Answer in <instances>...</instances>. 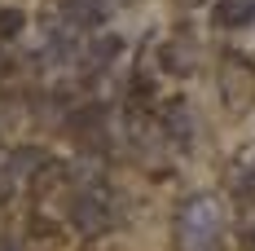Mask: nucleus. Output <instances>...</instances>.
<instances>
[{"label": "nucleus", "mask_w": 255, "mask_h": 251, "mask_svg": "<svg viewBox=\"0 0 255 251\" xmlns=\"http://www.w3.org/2000/svg\"><path fill=\"white\" fill-rule=\"evenodd\" d=\"M220 203L211 194H194L176 212V251H211L220 238Z\"/></svg>", "instance_id": "obj_1"}, {"label": "nucleus", "mask_w": 255, "mask_h": 251, "mask_svg": "<svg viewBox=\"0 0 255 251\" xmlns=\"http://www.w3.org/2000/svg\"><path fill=\"white\" fill-rule=\"evenodd\" d=\"M251 22H255V0H220L211 9V26H220V31H238Z\"/></svg>", "instance_id": "obj_5"}, {"label": "nucleus", "mask_w": 255, "mask_h": 251, "mask_svg": "<svg viewBox=\"0 0 255 251\" xmlns=\"http://www.w3.org/2000/svg\"><path fill=\"white\" fill-rule=\"evenodd\" d=\"M22 26H26V13H22V9H13V4H0V40H13Z\"/></svg>", "instance_id": "obj_11"}, {"label": "nucleus", "mask_w": 255, "mask_h": 251, "mask_svg": "<svg viewBox=\"0 0 255 251\" xmlns=\"http://www.w3.org/2000/svg\"><path fill=\"white\" fill-rule=\"evenodd\" d=\"M66 128H71V137L88 141L93 132H102V106H84V110H75V115L66 119Z\"/></svg>", "instance_id": "obj_10"}, {"label": "nucleus", "mask_w": 255, "mask_h": 251, "mask_svg": "<svg viewBox=\"0 0 255 251\" xmlns=\"http://www.w3.org/2000/svg\"><path fill=\"white\" fill-rule=\"evenodd\" d=\"M163 71H176V75H189L194 71V49L185 44V40H172V44H163Z\"/></svg>", "instance_id": "obj_9"}, {"label": "nucleus", "mask_w": 255, "mask_h": 251, "mask_svg": "<svg viewBox=\"0 0 255 251\" xmlns=\"http://www.w3.org/2000/svg\"><path fill=\"white\" fill-rule=\"evenodd\" d=\"M44 163H49V154L40 150V146H22V150L9 154V176H35Z\"/></svg>", "instance_id": "obj_7"}, {"label": "nucleus", "mask_w": 255, "mask_h": 251, "mask_svg": "<svg viewBox=\"0 0 255 251\" xmlns=\"http://www.w3.org/2000/svg\"><path fill=\"white\" fill-rule=\"evenodd\" d=\"M119 35H97L93 44H88V71H106L115 57H119Z\"/></svg>", "instance_id": "obj_8"}, {"label": "nucleus", "mask_w": 255, "mask_h": 251, "mask_svg": "<svg viewBox=\"0 0 255 251\" xmlns=\"http://www.w3.org/2000/svg\"><path fill=\"white\" fill-rule=\"evenodd\" d=\"M163 128H167V137H176V146H189V137H194V119H189L185 101H172V106H167Z\"/></svg>", "instance_id": "obj_6"}, {"label": "nucleus", "mask_w": 255, "mask_h": 251, "mask_svg": "<svg viewBox=\"0 0 255 251\" xmlns=\"http://www.w3.org/2000/svg\"><path fill=\"white\" fill-rule=\"evenodd\" d=\"M220 93H225V101L233 110H242V106L255 101V66L247 57H238V53L225 57V66H220Z\"/></svg>", "instance_id": "obj_3"}, {"label": "nucleus", "mask_w": 255, "mask_h": 251, "mask_svg": "<svg viewBox=\"0 0 255 251\" xmlns=\"http://www.w3.org/2000/svg\"><path fill=\"white\" fill-rule=\"evenodd\" d=\"M0 251H22V247H13V243H0Z\"/></svg>", "instance_id": "obj_12"}, {"label": "nucleus", "mask_w": 255, "mask_h": 251, "mask_svg": "<svg viewBox=\"0 0 255 251\" xmlns=\"http://www.w3.org/2000/svg\"><path fill=\"white\" fill-rule=\"evenodd\" d=\"M119 0H62V13L71 26H102Z\"/></svg>", "instance_id": "obj_4"}, {"label": "nucleus", "mask_w": 255, "mask_h": 251, "mask_svg": "<svg viewBox=\"0 0 255 251\" xmlns=\"http://www.w3.org/2000/svg\"><path fill=\"white\" fill-rule=\"evenodd\" d=\"M0 62H4V57H0ZM0 71H4V66H0Z\"/></svg>", "instance_id": "obj_13"}, {"label": "nucleus", "mask_w": 255, "mask_h": 251, "mask_svg": "<svg viewBox=\"0 0 255 251\" xmlns=\"http://www.w3.org/2000/svg\"><path fill=\"white\" fill-rule=\"evenodd\" d=\"M71 221H75L79 234H106V229L115 225V203H110V194H106L102 185L84 190V194L71 203Z\"/></svg>", "instance_id": "obj_2"}]
</instances>
